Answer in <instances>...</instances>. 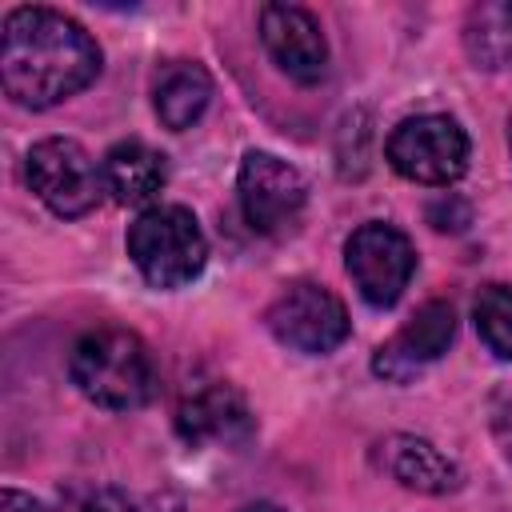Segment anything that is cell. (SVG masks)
Listing matches in <instances>:
<instances>
[{
	"label": "cell",
	"mask_w": 512,
	"mask_h": 512,
	"mask_svg": "<svg viewBox=\"0 0 512 512\" xmlns=\"http://www.w3.org/2000/svg\"><path fill=\"white\" fill-rule=\"evenodd\" d=\"M388 164L416 184H452L468 168V136L452 116H408L388 136Z\"/></svg>",
	"instance_id": "obj_4"
},
{
	"label": "cell",
	"mask_w": 512,
	"mask_h": 512,
	"mask_svg": "<svg viewBox=\"0 0 512 512\" xmlns=\"http://www.w3.org/2000/svg\"><path fill=\"white\" fill-rule=\"evenodd\" d=\"M100 76L88 28L56 8H12L0 36V84L24 108H52Z\"/></svg>",
	"instance_id": "obj_1"
},
{
	"label": "cell",
	"mask_w": 512,
	"mask_h": 512,
	"mask_svg": "<svg viewBox=\"0 0 512 512\" xmlns=\"http://www.w3.org/2000/svg\"><path fill=\"white\" fill-rule=\"evenodd\" d=\"M28 184L56 216H84L104 196V168L68 136H48L28 152Z\"/></svg>",
	"instance_id": "obj_5"
},
{
	"label": "cell",
	"mask_w": 512,
	"mask_h": 512,
	"mask_svg": "<svg viewBox=\"0 0 512 512\" xmlns=\"http://www.w3.org/2000/svg\"><path fill=\"white\" fill-rule=\"evenodd\" d=\"M128 256L156 288H180L200 276L208 240L184 204H152L128 228Z\"/></svg>",
	"instance_id": "obj_3"
},
{
	"label": "cell",
	"mask_w": 512,
	"mask_h": 512,
	"mask_svg": "<svg viewBox=\"0 0 512 512\" xmlns=\"http://www.w3.org/2000/svg\"><path fill=\"white\" fill-rule=\"evenodd\" d=\"M344 268L372 308H392L416 272V248L400 228L368 220L348 236Z\"/></svg>",
	"instance_id": "obj_6"
},
{
	"label": "cell",
	"mask_w": 512,
	"mask_h": 512,
	"mask_svg": "<svg viewBox=\"0 0 512 512\" xmlns=\"http://www.w3.org/2000/svg\"><path fill=\"white\" fill-rule=\"evenodd\" d=\"M472 320H476V332L488 344V352L500 360H512V288L484 284L476 292Z\"/></svg>",
	"instance_id": "obj_16"
},
{
	"label": "cell",
	"mask_w": 512,
	"mask_h": 512,
	"mask_svg": "<svg viewBox=\"0 0 512 512\" xmlns=\"http://www.w3.org/2000/svg\"><path fill=\"white\" fill-rule=\"evenodd\" d=\"M264 324L284 348L308 352V356H324L336 344H344V336H348V312H344L340 296L312 280L288 284L268 304Z\"/></svg>",
	"instance_id": "obj_7"
},
{
	"label": "cell",
	"mask_w": 512,
	"mask_h": 512,
	"mask_svg": "<svg viewBox=\"0 0 512 512\" xmlns=\"http://www.w3.org/2000/svg\"><path fill=\"white\" fill-rule=\"evenodd\" d=\"M456 336V312L448 300H428L416 308V316L388 340L376 348V376L384 380H396V384H408L412 376H420L432 360H440L448 352Z\"/></svg>",
	"instance_id": "obj_11"
},
{
	"label": "cell",
	"mask_w": 512,
	"mask_h": 512,
	"mask_svg": "<svg viewBox=\"0 0 512 512\" xmlns=\"http://www.w3.org/2000/svg\"><path fill=\"white\" fill-rule=\"evenodd\" d=\"M376 460L404 488H416V492H428V496H444V492L460 488V468L436 444H428L420 436L396 432V436L380 440L376 444Z\"/></svg>",
	"instance_id": "obj_12"
},
{
	"label": "cell",
	"mask_w": 512,
	"mask_h": 512,
	"mask_svg": "<svg viewBox=\"0 0 512 512\" xmlns=\"http://www.w3.org/2000/svg\"><path fill=\"white\" fill-rule=\"evenodd\" d=\"M244 512H280L276 504H252V508H244Z\"/></svg>",
	"instance_id": "obj_20"
},
{
	"label": "cell",
	"mask_w": 512,
	"mask_h": 512,
	"mask_svg": "<svg viewBox=\"0 0 512 512\" xmlns=\"http://www.w3.org/2000/svg\"><path fill=\"white\" fill-rule=\"evenodd\" d=\"M104 192H112L116 204H148L164 180H168V164L156 148H148L144 140H120L104 152Z\"/></svg>",
	"instance_id": "obj_13"
},
{
	"label": "cell",
	"mask_w": 512,
	"mask_h": 512,
	"mask_svg": "<svg viewBox=\"0 0 512 512\" xmlns=\"http://www.w3.org/2000/svg\"><path fill=\"white\" fill-rule=\"evenodd\" d=\"M208 100H212V76L192 60H176L156 76L152 104H156L160 124L172 128V132L192 128L204 116Z\"/></svg>",
	"instance_id": "obj_14"
},
{
	"label": "cell",
	"mask_w": 512,
	"mask_h": 512,
	"mask_svg": "<svg viewBox=\"0 0 512 512\" xmlns=\"http://www.w3.org/2000/svg\"><path fill=\"white\" fill-rule=\"evenodd\" d=\"M72 384L100 408L112 412H132L144 408L156 392V364L148 344L116 324L92 328L72 344L68 356Z\"/></svg>",
	"instance_id": "obj_2"
},
{
	"label": "cell",
	"mask_w": 512,
	"mask_h": 512,
	"mask_svg": "<svg viewBox=\"0 0 512 512\" xmlns=\"http://www.w3.org/2000/svg\"><path fill=\"white\" fill-rule=\"evenodd\" d=\"M508 148H512V120H508Z\"/></svg>",
	"instance_id": "obj_21"
},
{
	"label": "cell",
	"mask_w": 512,
	"mask_h": 512,
	"mask_svg": "<svg viewBox=\"0 0 512 512\" xmlns=\"http://www.w3.org/2000/svg\"><path fill=\"white\" fill-rule=\"evenodd\" d=\"M464 52L476 68H504L512 60V0H488L468 8Z\"/></svg>",
	"instance_id": "obj_15"
},
{
	"label": "cell",
	"mask_w": 512,
	"mask_h": 512,
	"mask_svg": "<svg viewBox=\"0 0 512 512\" xmlns=\"http://www.w3.org/2000/svg\"><path fill=\"white\" fill-rule=\"evenodd\" d=\"M236 192H240V208H244L248 228L260 232V236L288 232L300 220L304 200H308L304 176L272 152H248L240 160Z\"/></svg>",
	"instance_id": "obj_8"
},
{
	"label": "cell",
	"mask_w": 512,
	"mask_h": 512,
	"mask_svg": "<svg viewBox=\"0 0 512 512\" xmlns=\"http://www.w3.org/2000/svg\"><path fill=\"white\" fill-rule=\"evenodd\" d=\"M0 512H48L40 500H32L28 492H16V488H4L0 496Z\"/></svg>",
	"instance_id": "obj_18"
},
{
	"label": "cell",
	"mask_w": 512,
	"mask_h": 512,
	"mask_svg": "<svg viewBox=\"0 0 512 512\" xmlns=\"http://www.w3.org/2000/svg\"><path fill=\"white\" fill-rule=\"evenodd\" d=\"M176 428L188 444H244L256 428L244 392L228 380H196L176 404Z\"/></svg>",
	"instance_id": "obj_9"
},
{
	"label": "cell",
	"mask_w": 512,
	"mask_h": 512,
	"mask_svg": "<svg viewBox=\"0 0 512 512\" xmlns=\"http://www.w3.org/2000/svg\"><path fill=\"white\" fill-rule=\"evenodd\" d=\"M76 512H140V504L124 488H92L80 496Z\"/></svg>",
	"instance_id": "obj_17"
},
{
	"label": "cell",
	"mask_w": 512,
	"mask_h": 512,
	"mask_svg": "<svg viewBox=\"0 0 512 512\" xmlns=\"http://www.w3.org/2000/svg\"><path fill=\"white\" fill-rule=\"evenodd\" d=\"M492 428H496V440H500L504 456L512 460V400H508L504 408H496V420H492Z\"/></svg>",
	"instance_id": "obj_19"
},
{
	"label": "cell",
	"mask_w": 512,
	"mask_h": 512,
	"mask_svg": "<svg viewBox=\"0 0 512 512\" xmlns=\"http://www.w3.org/2000/svg\"><path fill=\"white\" fill-rule=\"evenodd\" d=\"M260 40L268 56L300 84H316L328 72V40L316 16L300 4H264L260 8Z\"/></svg>",
	"instance_id": "obj_10"
}]
</instances>
